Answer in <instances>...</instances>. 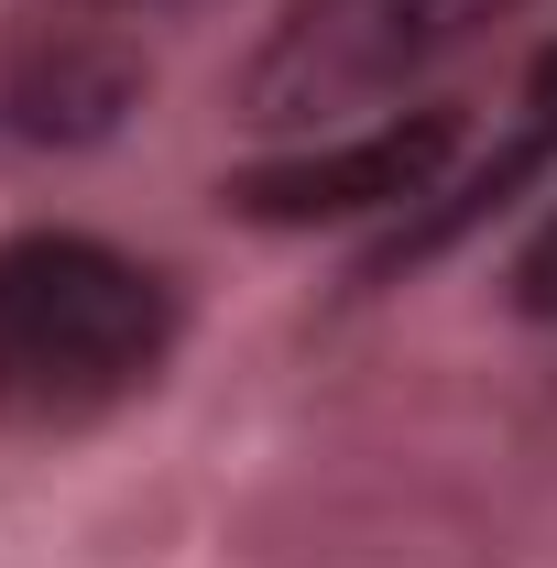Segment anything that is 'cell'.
<instances>
[{
    "mask_svg": "<svg viewBox=\"0 0 557 568\" xmlns=\"http://www.w3.org/2000/svg\"><path fill=\"white\" fill-rule=\"evenodd\" d=\"M175 351V295L88 230L0 241V426H88Z\"/></svg>",
    "mask_w": 557,
    "mask_h": 568,
    "instance_id": "obj_1",
    "label": "cell"
},
{
    "mask_svg": "<svg viewBox=\"0 0 557 568\" xmlns=\"http://www.w3.org/2000/svg\"><path fill=\"white\" fill-rule=\"evenodd\" d=\"M514 0H284V22L241 77V110L274 132H328L340 110H372V99L437 77Z\"/></svg>",
    "mask_w": 557,
    "mask_h": 568,
    "instance_id": "obj_2",
    "label": "cell"
},
{
    "mask_svg": "<svg viewBox=\"0 0 557 568\" xmlns=\"http://www.w3.org/2000/svg\"><path fill=\"white\" fill-rule=\"evenodd\" d=\"M459 153V121L448 110H394V121H361V132H317L306 153H274L230 186V209L263 219V230H317V219H361V209H405V197H437Z\"/></svg>",
    "mask_w": 557,
    "mask_h": 568,
    "instance_id": "obj_3",
    "label": "cell"
},
{
    "mask_svg": "<svg viewBox=\"0 0 557 568\" xmlns=\"http://www.w3.org/2000/svg\"><path fill=\"white\" fill-rule=\"evenodd\" d=\"M514 306H525V317H557V209L536 219V241L514 252Z\"/></svg>",
    "mask_w": 557,
    "mask_h": 568,
    "instance_id": "obj_4",
    "label": "cell"
},
{
    "mask_svg": "<svg viewBox=\"0 0 557 568\" xmlns=\"http://www.w3.org/2000/svg\"><path fill=\"white\" fill-rule=\"evenodd\" d=\"M525 132H536V142H557V44L536 55V77H525Z\"/></svg>",
    "mask_w": 557,
    "mask_h": 568,
    "instance_id": "obj_5",
    "label": "cell"
},
{
    "mask_svg": "<svg viewBox=\"0 0 557 568\" xmlns=\"http://www.w3.org/2000/svg\"><path fill=\"white\" fill-rule=\"evenodd\" d=\"M88 11H175V0H88Z\"/></svg>",
    "mask_w": 557,
    "mask_h": 568,
    "instance_id": "obj_6",
    "label": "cell"
}]
</instances>
